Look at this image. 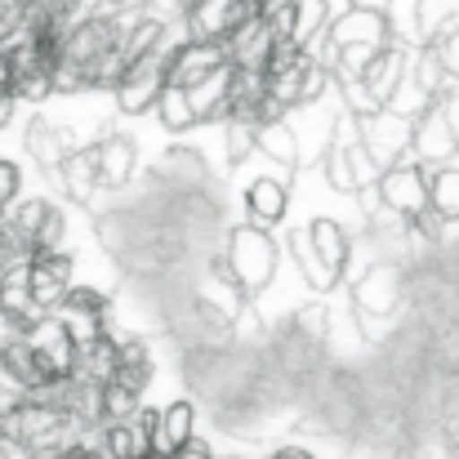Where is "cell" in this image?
Listing matches in <instances>:
<instances>
[{
  "mask_svg": "<svg viewBox=\"0 0 459 459\" xmlns=\"http://www.w3.org/2000/svg\"><path fill=\"white\" fill-rule=\"evenodd\" d=\"M223 264L237 281V290L250 299V295H264L273 281H277V268H281V246L273 232L255 228V223H237L223 232Z\"/></svg>",
  "mask_w": 459,
  "mask_h": 459,
  "instance_id": "6da1fadb",
  "label": "cell"
},
{
  "mask_svg": "<svg viewBox=\"0 0 459 459\" xmlns=\"http://www.w3.org/2000/svg\"><path fill=\"white\" fill-rule=\"evenodd\" d=\"M183 45V27H165V36L156 40L143 58H134L121 76V85L112 90V108L117 117H148L165 90V67H169V54Z\"/></svg>",
  "mask_w": 459,
  "mask_h": 459,
  "instance_id": "7a4b0ae2",
  "label": "cell"
},
{
  "mask_svg": "<svg viewBox=\"0 0 459 459\" xmlns=\"http://www.w3.org/2000/svg\"><path fill=\"white\" fill-rule=\"evenodd\" d=\"M411 299L406 290V268L397 259H375L352 277V312L366 321H388Z\"/></svg>",
  "mask_w": 459,
  "mask_h": 459,
  "instance_id": "3957f363",
  "label": "cell"
},
{
  "mask_svg": "<svg viewBox=\"0 0 459 459\" xmlns=\"http://www.w3.org/2000/svg\"><path fill=\"white\" fill-rule=\"evenodd\" d=\"M357 45H366V49L393 45L379 4H343L339 13H330L321 40H316L307 54H312V58H325V54H339V49H357Z\"/></svg>",
  "mask_w": 459,
  "mask_h": 459,
  "instance_id": "277c9868",
  "label": "cell"
},
{
  "mask_svg": "<svg viewBox=\"0 0 459 459\" xmlns=\"http://www.w3.org/2000/svg\"><path fill=\"white\" fill-rule=\"evenodd\" d=\"M375 196H379L384 214H393V219L411 223L415 214H424V210H429V169H424L415 156H406V160H397L393 169H384V174H379Z\"/></svg>",
  "mask_w": 459,
  "mask_h": 459,
  "instance_id": "5b68a950",
  "label": "cell"
},
{
  "mask_svg": "<svg viewBox=\"0 0 459 459\" xmlns=\"http://www.w3.org/2000/svg\"><path fill=\"white\" fill-rule=\"evenodd\" d=\"M411 130H415V121H406V117L388 112V108H379L370 117H357V143L379 165V174L411 156Z\"/></svg>",
  "mask_w": 459,
  "mask_h": 459,
  "instance_id": "8992f818",
  "label": "cell"
},
{
  "mask_svg": "<svg viewBox=\"0 0 459 459\" xmlns=\"http://www.w3.org/2000/svg\"><path fill=\"white\" fill-rule=\"evenodd\" d=\"M72 286H76V259L67 250L31 255V264H27V304H31L36 316H49L72 295Z\"/></svg>",
  "mask_w": 459,
  "mask_h": 459,
  "instance_id": "52a82bcc",
  "label": "cell"
},
{
  "mask_svg": "<svg viewBox=\"0 0 459 459\" xmlns=\"http://www.w3.org/2000/svg\"><path fill=\"white\" fill-rule=\"evenodd\" d=\"M250 0H187L183 4V40L192 45H223L232 27L250 13Z\"/></svg>",
  "mask_w": 459,
  "mask_h": 459,
  "instance_id": "ba28073f",
  "label": "cell"
},
{
  "mask_svg": "<svg viewBox=\"0 0 459 459\" xmlns=\"http://www.w3.org/2000/svg\"><path fill=\"white\" fill-rule=\"evenodd\" d=\"M99 152V192H126L139 178V139L126 134L117 121L94 139Z\"/></svg>",
  "mask_w": 459,
  "mask_h": 459,
  "instance_id": "9c48e42d",
  "label": "cell"
},
{
  "mask_svg": "<svg viewBox=\"0 0 459 459\" xmlns=\"http://www.w3.org/2000/svg\"><path fill=\"white\" fill-rule=\"evenodd\" d=\"M273 45H277V36H273L268 18L259 9H250L223 40V54H228V67H237V72H264L273 58Z\"/></svg>",
  "mask_w": 459,
  "mask_h": 459,
  "instance_id": "30bf717a",
  "label": "cell"
},
{
  "mask_svg": "<svg viewBox=\"0 0 459 459\" xmlns=\"http://www.w3.org/2000/svg\"><path fill=\"white\" fill-rule=\"evenodd\" d=\"M36 357V366L45 370V379H72V366H76V343L67 339V330L54 321V316H36L27 325V339H22Z\"/></svg>",
  "mask_w": 459,
  "mask_h": 459,
  "instance_id": "8fae6325",
  "label": "cell"
},
{
  "mask_svg": "<svg viewBox=\"0 0 459 459\" xmlns=\"http://www.w3.org/2000/svg\"><path fill=\"white\" fill-rule=\"evenodd\" d=\"M411 156L424 165V169H442V165H455L459 156V134L455 126L446 121V112L437 103H429V112L415 121L411 130Z\"/></svg>",
  "mask_w": 459,
  "mask_h": 459,
  "instance_id": "7c38bea8",
  "label": "cell"
},
{
  "mask_svg": "<svg viewBox=\"0 0 459 459\" xmlns=\"http://www.w3.org/2000/svg\"><path fill=\"white\" fill-rule=\"evenodd\" d=\"M22 152L36 160V169L49 178L63 160H67V152H76V139L63 130V126H54L45 112H31L27 121H22Z\"/></svg>",
  "mask_w": 459,
  "mask_h": 459,
  "instance_id": "4fadbf2b",
  "label": "cell"
},
{
  "mask_svg": "<svg viewBox=\"0 0 459 459\" xmlns=\"http://www.w3.org/2000/svg\"><path fill=\"white\" fill-rule=\"evenodd\" d=\"M321 174H325L330 192H339V196H357L361 187H375L379 183V165L361 152V143L330 148V152L321 156Z\"/></svg>",
  "mask_w": 459,
  "mask_h": 459,
  "instance_id": "5bb4252c",
  "label": "cell"
},
{
  "mask_svg": "<svg viewBox=\"0 0 459 459\" xmlns=\"http://www.w3.org/2000/svg\"><path fill=\"white\" fill-rule=\"evenodd\" d=\"M192 437H196V406L192 402H169L165 411H152V433H148L152 459H174Z\"/></svg>",
  "mask_w": 459,
  "mask_h": 459,
  "instance_id": "9a60e30c",
  "label": "cell"
},
{
  "mask_svg": "<svg viewBox=\"0 0 459 459\" xmlns=\"http://www.w3.org/2000/svg\"><path fill=\"white\" fill-rule=\"evenodd\" d=\"M49 183H58V187L67 192L72 205L94 210V201H99V152H94V143L67 152V160L49 174Z\"/></svg>",
  "mask_w": 459,
  "mask_h": 459,
  "instance_id": "2e32d148",
  "label": "cell"
},
{
  "mask_svg": "<svg viewBox=\"0 0 459 459\" xmlns=\"http://www.w3.org/2000/svg\"><path fill=\"white\" fill-rule=\"evenodd\" d=\"M219 67H228L223 45H192V40H183V45L169 54L165 85H174V90H192L196 81H205V76L219 72Z\"/></svg>",
  "mask_w": 459,
  "mask_h": 459,
  "instance_id": "e0dca14e",
  "label": "cell"
},
{
  "mask_svg": "<svg viewBox=\"0 0 459 459\" xmlns=\"http://www.w3.org/2000/svg\"><path fill=\"white\" fill-rule=\"evenodd\" d=\"M246 214L264 232L273 223H281L290 214V178L286 174H259V178H250V187H246Z\"/></svg>",
  "mask_w": 459,
  "mask_h": 459,
  "instance_id": "ac0fdd59",
  "label": "cell"
},
{
  "mask_svg": "<svg viewBox=\"0 0 459 459\" xmlns=\"http://www.w3.org/2000/svg\"><path fill=\"white\" fill-rule=\"evenodd\" d=\"M307 228V241H312V250H316V259L330 268V273H339L343 277V268H348V255H352V232L339 223V219H330V214H316Z\"/></svg>",
  "mask_w": 459,
  "mask_h": 459,
  "instance_id": "d6986e66",
  "label": "cell"
},
{
  "mask_svg": "<svg viewBox=\"0 0 459 459\" xmlns=\"http://www.w3.org/2000/svg\"><path fill=\"white\" fill-rule=\"evenodd\" d=\"M228 81H232V67H219V72H210L205 81H196L192 90H183L187 94V108H192V117H196V126H205V121H228Z\"/></svg>",
  "mask_w": 459,
  "mask_h": 459,
  "instance_id": "ffe728a7",
  "label": "cell"
},
{
  "mask_svg": "<svg viewBox=\"0 0 459 459\" xmlns=\"http://www.w3.org/2000/svg\"><path fill=\"white\" fill-rule=\"evenodd\" d=\"M255 156L273 160V165L290 178V174L299 169V148H295L290 126H286V121H264V126H255Z\"/></svg>",
  "mask_w": 459,
  "mask_h": 459,
  "instance_id": "44dd1931",
  "label": "cell"
},
{
  "mask_svg": "<svg viewBox=\"0 0 459 459\" xmlns=\"http://www.w3.org/2000/svg\"><path fill=\"white\" fill-rule=\"evenodd\" d=\"M455 27H459V0H420L415 45H442Z\"/></svg>",
  "mask_w": 459,
  "mask_h": 459,
  "instance_id": "7402d4cb",
  "label": "cell"
},
{
  "mask_svg": "<svg viewBox=\"0 0 459 459\" xmlns=\"http://www.w3.org/2000/svg\"><path fill=\"white\" fill-rule=\"evenodd\" d=\"M290 255H295V268H299V277L307 281V290L330 295V290L343 281L339 273H330V268L316 259V250H312V241H307V228H290Z\"/></svg>",
  "mask_w": 459,
  "mask_h": 459,
  "instance_id": "603a6c76",
  "label": "cell"
},
{
  "mask_svg": "<svg viewBox=\"0 0 459 459\" xmlns=\"http://www.w3.org/2000/svg\"><path fill=\"white\" fill-rule=\"evenodd\" d=\"M330 22V0H290V45L312 49Z\"/></svg>",
  "mask_w": 459,
  "mask_h": 459,
  "instance_id": "cb8c5ba5",
  "label": "cell"
},
{
  "mask_svg": "<svg viewBox=\"0 0 459 459\" xmlns=\"http://www.w3.org/2000/svg\"><path fill=\"white\" fill-rule=\"evenodd\" d=\"M429 210L442 223H459V165L429 169Z\"/></svg>",
  "mask_w": 459,
  "mask_h": 459,
  "instance_id": "d4e9b609",
  "label": "cell"
},
{
  "mask_svg": "<svg viewBox=\"0 0 459 459\" xmlns=\"http://www.w3.org/2000/svg\"><path fill=\"white\" fill-rule=\"evenodd\" d=\"M379 13H384V22H388L393 45L420 49V45H415V13H420V0H379Z\"/></svg>",
  "mask_w": 459,
  "mask_h": 459,
  "instance_id": "484cf974",
  "label": "cell"
},
{
  "mask_svg": "<svg viewBox=\"0 0 459 459\" xmlns=\"http://www.w3.org/2000/svg\"><path fill=\"white\" fill-rule=\"evenodd\" d=\"M152 112H156V121H160L165 134H187V130L196 126V117H192V108H187V94L174 90V85L160 90V99H156Z\"/></svg>",
  "mask_w": 459,
  "mask_h": 459,
  "instance_id": "4316f807",
  "label": "cell"
},
{
  "mask_svg": "<svg viewBox=\"0 0 459 459\" xmlns=\"http://www.w3.org/2000/svg\"><path fill=\"white\" fill-rule=\"evenodd\" d=\"M223 156L232 169H241L255 156V126L250 121H223Z\"/></svg>",
  "mask_w": 459,
  "mask_h": 459,
  "instance_id": "83f0119b",
  "label": "cell"
},
{
  "mask_svg": "<svg viewBox=\"0 0 459 459\" xmlns=\"http://www.w3.org/2000/svg\"><path fill=\"white\" fill-rule=\"evenodd\" d=\"M139 411H143L139 397L126 393L121 384H108V388H103V429H108V424H121V420H130V415H139Z\"/></svg>",
  "mask_w": 459,
  "mask_h": 459,
  "instance_id": "f1b7e54d",
  "label": "cell"
},
{
  "mask_svg": "<svg viewBox=\"0 0 459 459\" xmlns=\"http://www.w3.org/2000/svg\"><path fill=\"white\" fill-rule=\"evenodd\" d=\"M18 196H22V169L13 156H0V210L13 205Z\"/></svg>",
  "mask_w": 459,
  "mask_h": 459,
  "instance_id": "f546056e",
  "label": "cell"
},
{
  "mask_svg": "<svg viewBox=\"0 0 459 459\" xmlns=\"http://www.w3.org/2000/svg\"><path fill=\"white\" fill-rule=\"evenodd\" d=\"M433 49H437V58H442L446 76H451V81H459V27L446 36V40H442V45H433Z\"/></svg>",
  "mask_w": 459,
  "mask_h": 459,
  "instance_id": "4dcf8cb0",
  "label": "cell"
},
{
  "mask_svg": "<svg viewBox=\"0 0 459 459\" xmlns=\"http://www.w3.org/2000/svg\"><path fill=\"white\" fill-rule=\"evenodd\" d=\"M268 459H312V455L299 451V446H286V451H277V455H268Z\"/></svg>",
  "mask_w": 459,
  "mask_h": 459,
  "instance_id": "1f68e13d",
  "label": "cell"
},
{
  "mask_svg": "<svg viewBox=\"0 0 459 459\" xmlns=\"http://www.w3.org/2000/svg\"><path fill=\"white\" fill-rule=\"evenodd\" d=\"M451 459H459V433H455V442H451Z\"/></svg>",
  "mask_w": 459,
  "mask_h": 459,
  "instance_id": "d6a6232c",
  "label": "cell"
}]
</instances>
